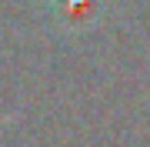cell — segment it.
Segmentation results:
<instances>
[{
	"mask_svg": "<svg viewBox=\"0 0 150 147\" xmlns=\"http://www.w3.org/2000/svg\"><path fill=\"white\" fill-rule=\"evenodd\" d=\"M57 13L67 27H87L100 13V0H60Z\"/></svg>",
	"mask_w": 150,
	"mask_h": 147,
	"instance_id": "6da1fadb",
	"label": "cell"
}]
</instances>
